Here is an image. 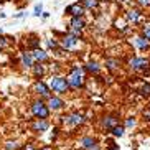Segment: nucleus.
Returning <instances> with one entry per match:
<instances>
[{
    "mask_svg": "<svg viewBox=\"0 0 150 150\" xmlns=\"http://www.w3.org/2000/svg\"><path fill=\"white\" fill-rule=\"evenodd\" d=\"M0 51H2V48H0Z\"/></svg>",
    "mask_w": 150,
    "mask_h": 150,
    "instance_id": "35",
    "label": "nucleus"
},
{
    "mask_svg": "<svg viewBox=\"0 0 150 150\" xmlns=\"http://www.w3.org/2000/svg\"><path fill=\"white\" fill-rule=\"evenodd\" d=\"M38 45H40L38 38H36V36H31V40H30V46H31L33 50H38Z\"/></svg>",
    "mask_w": 150,
    "mask_h": 150,
    "instance_id": "25",
    "label": "nucleus"
},
{
    "mask_svg": "<svg viewBox=\"0 0 150 150\" xmlns=\"http://www.w3.org/2000/svg\"><path fill=\"white\" fill-rule=\"evenodd\" d=\"M68 79V86L73 89H79L84 86V68L79 66H73L69 76L66 78Z\"/></svg>",
    "mask_w": 150,
    "mask_h": 150,
    "instance_id": "1",
    "label": "nucleus"
},
{
    "mask_svg": "<svg viewBox=\"0 0 150 150\" xmlns=\"http://www.w3.org/2000/svg\"><path fill=\"white\" fill-rule=\"evenodd\" d=\"M129 64H130V68H132V69H135V71H145V69H149L150 61L147 59V58L135 56V58H132V59L129 61Z\"/></svg>",
    "mask_w": 150,
    "mask_h": 150,
    "instance_id": "4",
    "label": "nucleus"
},
{
    "mask_svg": "<svg viewBox=\"0 0 150 150\" xmlns=\"http://www.w3.org/2000/svg\"><path fill=\"white\" fill-rule=\"evenodd\" d=\"M2 2H5V0H0V4H2Z\"/></svg>",
    "mask_w": 150,
    "mask_h": 150,
    "instance_id": "34",
    "label": "nucleus"
},
{
    "mask_svg": "<svg viewBox=\"0 0 150 150\" xmlns=\"http://www.w3.org/2000/svg\"><path fill=\"white\" fill-rule=\"evenodd\" d=\"M33 61H35V59H33L31 53H27V51L22 53V64L25 68H33Z\"/></svg>",
    "mask_w": 150,
    "mask_h": 150,
    "instance_id": "16",
    "label": "nucleus"
},
{
    "mask_svg": "<svg viewBox=\"0 0 150 150\" xmlns=\"http://www.w3.org/2000/svg\"><path fill=\"white\" fill-rule=\"evenodd\" d=\"M109 150H119V145H114L112 144V147H109Z\"/></svg>",
    "mask_w": 150,
    "mask_h": 150,
    "instance_id": "31",
    "label": "nucleus"
},
{
    "mask_svg": "<svg viewBox=\"0 0 150 150\" xmlns=\"http://www.w3.org/2000/svg\"><path fill=\"white\" fill-rule=\"evenodd\" d=\"M35 91L40 94V96H43V97H51V96H50V88L43 83V81H36Z\"/></svg>",
    "mask_w": 150,
    "mask_h": 150,
    "instance_id": "11",
    "label": "nucleus"
},
{
    "mask_svg": "<svg viewBox=\"0 0 150 150\" xmlns=\"http://www.w3.org/2000/svg\"><path fill=\"white\" fill-rule=\"evenodd\" d=\"M48 46L50 48H53V50H58V43L54 40H48Z\"/></svg>",
    "mask_w": 150,
    "mask_h": 150,
    "instance_id": "30",
    "label": "nucleus"
},
{
    "mask_svg": "<svg viewBox=\"0 0 150 150\" xmlns=\"http://www.w3.org/2000/svg\"><path fill=\"white\" fill-rule=\"evenodd\" d=\"M31 127H33V130H40V132H45V130L50 127V124H48V120L40 119V120H36V122L33 124Z\"/></svg>",
    "mask_w": 150,
    "mask_h": 150,
    "instance_id": "15",
    "label": "nucleus"
},
{
    "mask_svg": "<svg viewBox=\"0 0 150 150\" xmlns=\"http://www.w3.org/2000/svg\"><path fill=\"white\" fill-rule=\"evenodd\" d=\"M97 5H99V2H97V0H83V7H84V8L93 10V8H96Z\"/></svg>",
    "mask_w": 150,
    "mask_h": 150,
    "instance_id": "21",
    "label": "nucleus"
},
{
    "mask_svg": "<svg viewBox=\"0 0 150 150\" xmlns=\"http://www.w3.org/2000/svg\"><path fill=\"white\" fill-rule=\"evenodd\" d=\"M142 33H144V36H145L147 40L150 41V25H145V27H144V30H142Z\"/></svg>",
    "mask_w": 150,
    "mask_h": 150,
    "instance_id": "27",
    "label": "nucleus"
},
{
    "mask_svg": "<svg viewBox=\"0 0 150 150\" xmlns=\"http://www.w3.org/2000/svg\"><path fill=\"white\" fill-rule=\"evenodd\" d=\"M115 125H119V119H117V114H109L106 115L104 119H102V127L106 129V130H112Z\"/></svg>",
    "mask_w": 150,
    "mask_h": 150,
    "instance_id": "7",
    "label": "nucleus"
},
{
    "mask_svg": "<svg viewBox=\"0 0 150 150\" xmlns=\"http://www.w3.org/2000/svg\"><path fill=\"white\" fill-rule=\"evenodd\" d=\"M139 18H140V13H139V10H130V12L127 13V20H129V22H134V23H135L137 20H139Z\"/></svg>",
    "mask_w": 150,
    "mask_h": 150,
    "instance_id": "20",
    "label": "nucleus"
},
{
    "mask_svg": "<svg viewBox=\"0 0 150 150\" xmlns=\"http://www.w3.org/2000/svg\"><path fill=\"white\" fill-rule=\"evenodd\" d=\"M124 132H125V127H124V125H120V124H119V125H115V127L110 130V134H112L114 137H122Z\"/></svg>",
    "mask_w": 150,
    "mask_h": 150,
    "instance_id": "18",
    "label": "nucleus"
},
{
    "mask_svg": "<svg viewBox=\"0 0 150 150\" xmlns=\"http://www.w3.org/2000/svg\"><path fill=\"white\" fill-rule=\"evenodd\" d=\"M50 88L53 89L54 93L64 94L68 89H69V86H68V79H66V78H61V76H53V78H51V83H50Z\"/></svg>",
    "mask_w": 150,
    "mask_h": 150,
    "instance_id": "3",
    "label": "nucleus"
},
{
    "mask_svg": "<svg viewBox=\"0 0 150 150\" xmlns=\"http://www.w3.org/2000/svg\"><path fill=\"white\" fill-rule=\"evenodd\" d=\"M33 68H35L33 71H35V76H36V78H41V76L45 74V68L41 66V63H40V64H36V66H33Z\"/></svg>",
    "mask_w": 150,
    "mask_h": 150,
    "instance_id": "23",
    "label": "nucleus"
},
{
    "mask_svg": "<svg viewBox=\"0 0 150 150\" xmlns=\"http://www.w3.org/2000/svg\"><path fill=\"white\" fill-rule=\"evenodd\" d=\"M140 93L144 94V96H150V83H145L144 86H142Z\"/></svg>",
    "mask_w": 150,
    "mask_h": 150,
    "instance_id": "24",
    "label": "nucleus"
},
{
    "mask_svg": "<svg viewBox=\"0 0 150 150\" xmlns=\"http://www.w3.org/2000/svg\"><path fill=\"white\" fill-rule=\"evenodd\" d=\"M25 13H15V18H22Z\"/></svg>",
    "mask_w": 150,
    "mask_h": 150,
    "instance_id": "32",
    "label": "nucleus"
},
{
    "mask_svg": "<svg viewBox=\"0 0 150 150\" xmlns=\"http://www.w3.org/2000/svg\"><path fill=\"white\" fill-rule=\"evenodd\" d=\"M46 106H48L50 109H53V110H58V109H61V107L64 106V102H63V99H59V97L51 96V97H48V104H46Z\"/></svg>",
    "mask_w": 150,
    "mask_h": 150,
    "instance_id": "10",
    "label": "nucleus"
},
{
    "mask_svg": "<svg viewBox=\"0 0 150 150\" xmlns=\"http://www.w3.org/2000/svg\"><path fill=\"white\" fill-rule=\"evenodd\" d=\"M122 125H124L125 129H134V127L137 125V120L134 119V117H127V119L124 120V124H122Z\"/></svg>",
    "mask_w": 150,
    "mask_h": 150,
    "instance_id": "22",
    "label": "nucleus"
},
{
    "mask_svg": "<svg viewBox=\"0 0 150 150\" xmlns=\"http://www.w3.org/2000/svg\"><path fill=\"white\" fill-rule=\"evenodd\" d=\"M76 43H78V36L76 35H66L64 38L61 40V46H63V50H71L73 46H76Z\"/></svg>",
    "mask_w": 150,
    "mask_h": 150,
    "instance_id": "9",
    "label": "nucleus"
},
{
    "mask_svg": "<svg viewBox=\"0 0 150 150\" xmlns=\"http://www.w3.org/2000/svg\"><path fill=\"white\" fill-rule=\"evenodd\" d=\"M140 7H150V0H137Z\"/></svg>",
    "mask_w": 150,
    "mask_h": 150,
    "instance_id": "29",
    "label": "nucleus"
},
{
    "mask_svg": "<svg viewBox=\"0 0 150 150\" xmlns=\"http://www.w3.org/2000/svg\"><path fill=\"white\" fill-rule=\"evenodd\" d=\"M66 13H69L71 17H83L84 15V7L83 4H73L66 8Z\"/></svg>",
    "mask_w": 150,
    "mask_h": 150,
    "instance_id": "8",
    "label": "nucleus"
},
{
    "mask_svg": "<svg viewBox=\"0 0 150 150\" xmlns=\"http://www.w3.org/2000/svg\"><path fill=\"white\" fill-rule=\"evenodd\" d=\"M33 15H36V17H40V15H43V5H41V4L35 5V13H33Z\"/></svg>",
    "mask_w": 150,
    "mask_h": 150,
    "instance_id": "26",
    "label": "nucleus"
},
{
    "mask_svg": "<svg viewBox=\"0 0 150 150\" xmlns=\"http://www.w3.org/2000/svg\"><path fill=\"white\" fill-rule=\"evenodd\" d=\"M86 27V22L83 20V17H73L71 18V33L76 36L81 35V30Z\"/></svg>",
    "mask_w": 150,
    "mask_h": 150,
    "instance_id": "6",
    "label": "nucleus"
},
{
    "mask_svg": "<svg viewBox=\"0 0 150 150\" xmlns=\"http://www.w3.org/2000/svg\"><path fill=\"white\" fill-rule=\"evenodd\" d=\"M91 150H101V147H99V145H94V147H93V149H91Z\"/></svg>",
    "mask_w": 150,
    "mask_h": 150,
    "instance_id": "33",
    "label": "nucleus"
},
{
    "mask_svg": "<svg viewBox=\"0 0 150 150\" xmlns=\"http://www.w3.org/2000/svg\"><path fill=\"white\" fill-rule=\"evenodd\" d=\"M31 114L35 115L36 119H46L50 115V107L45 104L43 101H35L31 104Z\"/></svg>",
    "mask_w": 150,
    "mask_h": 150,
    "instance_id": "2",
    "label": "nucleus"
},
{
    "mask_svg": "<svg viewBox=\"0 0 150 150\" xmlns=\"http://www.w3.org/2000/svg\"><path fill=\"white\" fill-rule=\"evenodd\" d=\"M86 71H89V73H93V74H97V73L101 71V66H99L97 63L91 61V63H88V64H86Z\"/></svg>",
    "mask_w": 150,
    "mask_h": 150,
    "instance_id": "17",
    "label": "nucleus"
},
{
    "mask_svg": "<svg viewBox=\"0 0 150 150\" xmlns=\"http://www.w3.org/2000/svg\"><path fill=\"white\" fill-rule=\"evenodd\" d=\"M106 66L109 68V69H115V68H119V66H120V63H119V59H112V58H107V59H106Z\"/></svg>",
    "mask_w": 150,
    "mask_h": 150,
    "instance_id": "19",
    "label": "nucleus"
},
{
    "mask_svg": "<svg viewBox=\"0 0 150 150\" xmlns=\"http://www.w3.org/2000/svg\"><path fill=\"white\" fill-rule=\"evenodd\" d=\"M63 120H64V124H68V125L78 127V125H81V124L84 122V115L79 114V112H73V114L66 115V117H63Z\"/></svg>",
    "mask_w": 150,
    "mask_h": 150,
    "instance_id": "5",
    "label": "nucleus"
},
{
    "mask_svg": "<svg viewBox=\"0 0 150 150\" xmlns=\"http://www.w3.org/2000/svg\"><path fill=\"white\" fill-rule=\"evenodd\" d=\"M134 45L139 50H147L150 46V41L147 40L145 36H137V38H134Z\"/></svg>",
    "mask_w": 150,
    "mask_h": 150,
    "instance_id": "14",
    "label": "nucleus"
},
{
    "mask_svg": "<svg viewBox=\"0 0 150 150\" xmlns=\"http://www.w3.org/2000/svg\"><path fill=\"white\" fill-rule=\"evenodd\" d=\"M31 56H33V59L35 61H38V63H45V61H48V54L45 53L43 50H33L31 51Z\"/></svg>",
    "mask_w": 150,
    "mask_h": 150,
    "instance_id": "12",
    "label": "nucleus"
},
{
    "mask_svg": "<svg viewBox=\"0 0 150 150\" xmlns=\"http://www.w3.org/2000/svg\"><path fill=\"white\" fill-rule=\"evenodd\" d=\"M79 145L83 147V149H86V150H91L94 145H97V142H96V139H93V137H83L79 140Z\"/></svg>",
    "mask_w": 150,
    "mask_h": 150,
    "instance_id": "13",
    "label": "nucleus"
},
{
    "mask_svg": "<svg viewBox=\"0 0 150 150\" xmlns=\"http://www.w3.org/2000/svg\"><path fill=\"white\" fill-rule=\"evenodd\" d=\"M5 149H7V150H13V149H17V142H7Z\"/></svg>",
    "mask_w": 150,
    "mask_h": 150,
    "instance_id": "28",
    "label": "nucleus"
}]
</instances>
